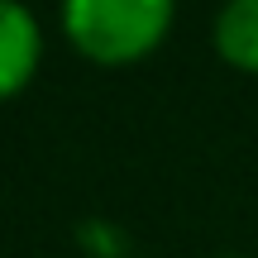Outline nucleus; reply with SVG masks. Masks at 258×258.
<instances>
[{
	"label": "nucleus",
	"instance_id": "1",
	"mask_svg": "<svg viewBox=\"0 0 258 258\" xmlns=\"http://www.w3.org/2000/svg\"><path fill=\"white\" fill-rule=\"evenodd\" d=\"M172 0H67L57 10L67 43L101 67H129L172 34Z\"/></svg>",
	"mask_w": 258,
	"mask_h": 258
},
{
	"label": "nucleus",
	"instance_id": "2",
	"mask_svg": "<svg viewBox=\"0 0 258 258\" xmlns=\"http://www.w3.org/2000/svg\"><path fill=\"white\" fill-rule=\"evenodd\" d=\"M43 62V24L29 5L0 0V101L19 96Z\"/></svg>",
	"mask_w": 258,
	"mask_h": 258
},
{
	"label": "nucleus",
	"instance_id": "3",
	"mask_svg": "<svg viewBox=\"0 0 258 258\" xmlns=\"http://www.w3.org/2000/svg\"><path fill=\"white\" fill-rule=\"evenodd\" d=\"M211 48L239 72H258V0H230L211 19Z\"/></svg>",
	"mask_w": 258,
	"mask_h": 258
},
{
	"label": "nucleus",
	"instance_id": "4",
	"mask_svg": "<svg viewBox=\"0 0 258 258\" xmlns=\"http://www.w3.org/2000/svg\"><path fill=\"white\" fill-rule=\"evenodd\" d=\"M220 258H253V253H220Z\"/></svg>",
	"mask_w": 258,
	"mask_h": 258
}]
</instances>
